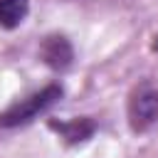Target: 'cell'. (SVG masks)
<instances>
[{
    "instance_id": "cell-5",
    "label": "cell",
    "mask_w": 158,
    "mask_h": 158,
    "mask_svg": "<svg viewBox=\"0 0 158 158\" xmlns=\"http://www.w3.org/2000/svg\"><path fill=\"white\" fill-rule=\"evenodd\" d=\"M52 128H57L69 143H79L84 138H89L94 133V121L89 118H74L69 123H52Z\"/></svg>"
},
{
    "instance_id": "cell-3",
    "label": "cell",
    "mask_w": 158,
    "mask_h": 158,
    "mask_svg": "<svg viewBox=\"0 0 158 158\" xmlns=\"http://www.w3.org/2000/svg\"><path fill=\"white\" fill-rule=\"evenodd\" d=\"M40 54H42L44 64H49L52 69H64V67H69V64H72V57H74L72 44H69L64 37H59V35L47 37V40L42 42V47H40Z\"/></svg>"
},
{
    "instance_id": "cell-1",
    "label": "cell",
    "mask_w": 158,
    "mask_h": 158,
    "mask_svg": "<svg viewBox=\"0 0 158 158\" xmlns=\"http://www.w3.org/2000/svg\"><path fill=\"white\" fill-rule=\"evenodd\" d=\"M62 96V89L59 86H44L42 91L37 94H30L27 99L17 101L15 106H10L2 116H0V126L2 128H12V126H20V123H27L32 118H37L42 111H47L57 99Z\"/></svg>"
},
{
    "instance_id": "cell-4",
    "label": "cell",
    "mask_w": 158,
    "mask_h": 158,
    "mask_svg": "<svg viewBox=\"0 0 158 158\" xmlns=\"http://www.w3.org/2000/svg\"><path fill=\"white\" fill-rule=\"evenodd\" d=\"M30 2L27 0H0V27L12 30L27 17Z\"/></svg>"
},
{
    "instance_id": "cell-2",
    "label": "cell",
    "mask_w": 158,
    "mask_h": 158,
    "mask_svg": "<svg viewBox=\"0 0 158 158\" xmlns=\"http://www.w3.org/2000/svg\"><path fill=\"white\" fill-rule=\"evenodd\" d=\"M158 121V84L143 81L128 99V123L133 131H146Z\"/></svg>"
}]
</instances>
